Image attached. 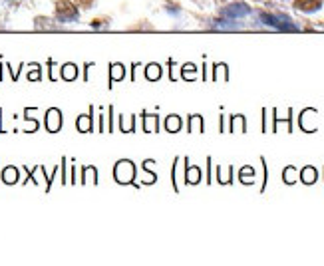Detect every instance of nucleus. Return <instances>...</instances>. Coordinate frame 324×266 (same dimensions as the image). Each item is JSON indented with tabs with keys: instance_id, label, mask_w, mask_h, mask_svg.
Returning a JSON list of instances; mask_svg holds the SVG:
<instances>
[{
	"instance_id": "obj_1",
	"label": "nucleus",
	"mask_w": 324,
	"mask_h": 266,
	"mask_svg": "<svg viewBox=\"0 0 324 266\" xmlns=\"http://www.w3.org/2000/svg\"><path fill=\"white\" fill-rule=\"evenodd\" d=\"M260 20L267 24V26H273V28H277V30H281V32H297L299 28L294 26L292 22H290V18L288 16H277V14H260Z\"/></svg>"
},
{
	"instance_id": "obj_2",
	"label": "nucleus",
	"mask_w": 324,
	"mask_h": 266,
	"mask_svg": "<svg viewBox=\"0 0 324 266\" xmlns=\"http://www.w3.org/2000/svg\"><path fill=\"white\" fill-rule=\"evenodd\" d=\"M56 16L60 22H74V20H78V10L74 4L62 0V2H58V6H56Z\"/></svg>"
},
{
	"instance_id": "obj_3",
	"label": "nucleus",
	"mask_w": 324,
	"mask_h": 266,
	"mask_svg": "<svg viewBox=\"0 0 324 266\" xmlns=\"http://www.w3.org/2000/svg\"><path fill=\"white\" fill-rule=\"evenodd\" d=\"M115 179L120 181V183H130L133 179V175H135V167L130 163V161H120L115 165Z\"/></svg>"
},
{
	"instance_id": "obj_4",
	"label": "nucleus",
	"mask_w": 324,
	"mask_h": 266,
	"mask_svg": "<svg viewBox=\"0 0 324 266\" xmlns=\"http://www.w3.org/2000/svg\"><path fill=\"white\" fill-rule=\"evenodd\" d=\"M62 125V113L58 111V109H48L46 113V127L50 133H56L58 129H60Z\"/></svg>"
},
{
	"instance_id": "obj_5",
	"label": "nucleus",
	"mask_w": 324,
	"mask_h": 266,
	"mask_svg": "<svg viewBox=\"0 0 324 266\" xmlns=\"http://www.w3.org/2000/svg\"><path fill=\"white\" fill-rule=\"evenodd\" d=\"M249 12H251V8L247 4H231L223 10V14L227 18H241V16H247Z\"/></svg>"
},
{
	"instance_id": "obj_6",
	"label": "nucleus",
	"mask_w": 324,
	"mask_h": 266,
	"mask_svg": "<svg viewBox=\"0 0 324 266\" xmlns=\"http://www.w3.org/2000/svg\"><path fill=\"white\" fill-rule=\"evenodd\" d=\"M320 4H322V0H297L294 2V6L302 12H314L320 8Z\"/></svg>"
},
{
	"instance_id": "obj_7",
	"label": "nucleus",
	"mask_w": 324,
	"mask_h": 266,
	"mask_svg": "<svg viewBox=\"0 0 324 266\" xmlns=\"http://www.w3.org/2000/svg\"><path fill=\"white\" fill-rule=\"evenodd\" d=\"M2 181L8 183V185H14L18 181V169L16 167H6L2 171Z\"/></svg>"
},
{
	"instance_id": "obj_8",
	"label": "nucleus",
	"mask_w": 324,
	"mask_h": 266,
	"mask_svg": "<svg viewBox=\"0 0 324 266\" xmlns=\"http://www.w3.org/2000/svg\"><path fill=\"white\" fill-rule=\"evenodd\" d=\"M78 129H80L82 133L92 131V115H80V120H78Z\"/></svg>"
},
{
	"instance_id": "obj_9",
	"label": "nucleus",
	"mask_w": 324,
	"mask_h": 266,
	"mask_svg": "<svg viewBox=\"0 0 324 266\" xmlns=\"http://www.w3.org/2000/svg\"><path fill=\"white\" fill-rule=\"evenodd\" d=\"M301 177H302V181H304V183L310 185V183L316 181V169H314V167H304L302 173H301Z\"/></svg>"
},
{
	"instance_id": "obj_10",
	"label": "nucleus",
	"mask_w": 324,
	"mask_h": 266,
	"mask_svg": "<svg viewBox=\"0 0 324 266\" xmlns=\"http://www.w3.org/2000/svg\"><path fill=\"white\" fill-rule=\"evenodd\" d=\"M76 76H78V70H76V66H74V64H66V66L62 68V78H64V80L72 82Z\"/></svg>"
},
{
	"instance_id": "obj_11",
	"label": "nucleus",
	"mask_w": 324,
	"mask_h": 266,
	"mask_svg": "<svg viewBox=\"0 0 324 266\" xmlns=\"http://www.w3.org/2000/svg\"><path fill=\"white\" fill-rule=\"evenodd\" d=\"M165 127H167V131H177L181 127V120H179L177 115H171V117H167Z\"/></svg>"
},
{
	"instance_id": "obj_12",
	"label": "nucleus",
	"mask_w": 324,
	"mask_h": 266,
	"mask_svg": "<svg viewBox=\"0 0 324 266\" xmlns=\"http://www.w3.org/2000/svg\"><path fill=\"white\" fill-rule=\"evenodd\" d=\"M187 181L189 183H199L201 181V171L197 167H187Z\"/></svg>"
},
{
	"instance_id": "obj_13",
	"label": "nucleus",
	"mask_w": 324,
	"mask_h": 266,
	"mask_svg": "<svg viewBox=\"0 0 324 266\" xmlns=\"http://www.w3.org/2000/svg\"><path fill=\"white\" fill-rule=\"evenodd\" d=\"M161 76V68L157 64H151V66H147V78L150 80H157Z\"/></svg>"
},
{
	"instance_id": "obj_14",
	"label": "nucleus",
	"mask_w": 324,
	"mask_h": 266,
	"mask_svg": "<svg viewBox=\"0 0 324 266\" xmlns=\"http://www.w3.org/2000/svg\"><path fill=\"white\" fill-rule=\"evenodd\" d=\"M155 131L157 123H155V115H145V131Z\"/></svg>"
},
{
	"instance_id": "obj_15",
	"label": "nucleus",
	"mask_w": 324,
	"mask_h": 266,
	"mask_svg": "<svg viewBox=\"0 0 324 266\" xmlns=\"http://www.w3.org/2000/svg\"><path fill=\"white\" fill-rule=\"evenodd\" d=\"M294 177H297V169L288 167V169L284 171V181H286V183H294Z\"/></svg>"
},
{
	"instance_id": "obj_16",
	"label": "nucleus",
	"mask_w": 324,
	"mask_h": 266,
	"mask_svg": "<svg viewBox=\"0 0 324 266\" xmlns=\"http://www.w3.org/2000/svg\"><path fill=\"white\" fill-rule=\"evenodd\" d=\"M84 181H92V183H96V169H86L84 171Z\"/></svg>"
},
{
	"instance_id": "obj_17",
	"label": "nucleus",
	"mask_w": 324,
	"mask_h": 266,
	"mask_svg": "<svg viewBox=\"0 0 324 266\" xmlns=\"http://www.w3.org/2000/svg\"><path fill=\"white\" fill-rule=\"evenodd\" d=\"M122 78H124V68L111 66V80H122Z\"/></svg>"
},
{
	"instance_id": "obj_18",
	"label": "nucleus",
	"mask_w": 324,
	"mask_h": 266,
	"mask_svg": "<svg viewBox=\"0 0 324 266\" xmlns=\"http://www.w3.org/2000/svg\"><path fill=\"white\" fill-rule=\"evenodd\" d=\"M38 78H40V72H38V70H36V72H32V74H30V80H38Z\"/></svg>"
}]
</instances>
